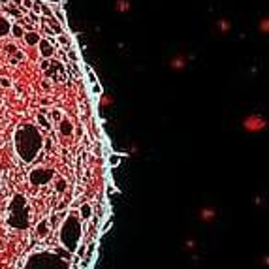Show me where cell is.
Segmentation results:
<instances>
[{"label": "cell", "mask_w": 269, "mask_h": 269, "mask_svg": "<svg viewBox=\"0 0 269 269\" xmlns=\"http://www.w3.org/2000/svg\"><path fill=\"white\" fill-rule=\"evenodd\" d=\"M81 237V224H79V219L76 217V213H70L64 222H62V226H60V241H62V245H64V249L74 252V250L77 249V241Z\"/></svg>", "instance_id": "cell-1"}, {"label": "cell", "mask_w": 269, "mask_h": 269, "mask_svg": "<svg viewBox=\"0 0 269 269\" xmlns=\"http://www.w3.org/2000/svg\"><path fill=\"white\" fill-rule=\"evenodd\" d=\"M27 269H68V266L55 254H36L30 258Z\"/></svg>", "instance_id": "cell-2"}, {"label": "cell", "mask_w": 269, "mask_h": 269, "mask_svg": "<svg viewBox=\"0 0 269 269\" xmlns=\"http://www.w3.org/2000/svg\"><path fill=\"white\" fill-rule=\"evenodd\" d=\"M219 217V211L215 209V207H211V205H205V207H199L198 211V219L203 222V224H211V222H215Z\"/></svg>", "instance_id": "cell-3"}, {"label": "cell", "mask_w": 269, "mask_h": 269, "mask_svg": "<svg viewBox=\"0 0 269 269\" xmlns=\"http://www.w3.org/2000/svg\"><path fill=\"white\" fill-rule=\"evenodd\" d=\"M51 177H53V171L45 170V168H40V170L32 171V175H30V183H32V185H45Z\"/></svg>", "instance_id": "cell-4"}, {"label": "cell", "mask_w": 269, "mask_h": 269, "mask_svg": "<svg viewBox=\"0 0 269 269\" xmlns=\"http://www.w3.org/2000/svg\"><path fill=\"white\" fill-rule=\"evenodd\" d=\"M49 220H41L40 224H38V228H36V233H38V237H45L47 233H49Z\"/></svg>", "instance_id": "cell-5"}, {"label": "cell", "mask_w": 269, "mask_h": 269, "mask_svg": "<svg viewBox=\"0 0 269 269\" xmlns=\"http://www.w3.org/2000/svg\"><path fill=\"white\" fill-rule=\"evenodd\" d=\"M90 215H92V207L89 203H83L81 205V219H90Z\"/></svg>", "instance_id": "cell-6"}, {"label": "cell", "mask_w": 269, "mask_h": 269, "mask_svg": "<svg viewBox=\"0 0 269 269\" xmlns=\"http://www.w3.org/2000/svg\"><path fill=\"white\" fill-rule=\"evenodd\" d=\"M185 249H187V250H194V249H196V239H192V237H190V239H187V243H185Z\"/></svg>", "instance_id": "cell-7"}, {"label": "cell", "mask_w": 269, "mask_h": 269, "mask_svg": "<svg viewBox=\"0 0 269 269\" xmlns=\"http://www.w3.org/2000/svg\"><path fill=\"white\" fill-rule=\"evenodd\" d=\"M57 190H59V192L66 190V181H64V179H59V181H57Z\"/></svg>", "instance_id": "cell-8"}, {"label": "cell", "mask_w": 269, "mask_h": 269, "mask_svg": "<svg viewBox=\"0 0 269 269\" xmlns=\"http://www.w3.org/2000/svg\"><path fill=\"white\" fill-rule=\"evenodd\" d=\"M119 10H128V2L126 0H119Z\"/></svg>", "instance_id": "cell-9"}, {"label": "cell", "mask_w": 269, "mask_h": 269, "mask_svg": "<svg viewBox=\"0 0 269 269\" xmlns=\"http://www.w3.org/2000/svg\"><path fill=\"white\" fill-rule=\"evenodd\" d=\"M260 264H262V266H269V254L262 256V258H260Z\"/></svg>", "instance_id": "cell-10"}, {"label": "cell", "mask_w": 269, "mask_h": 269, "mask_svg": "<svg viewBox=\"0 0 269 269\" xmlns=\"http://www.w3.org/2000/svg\"><path fill=\"white\" fill-rule=\"evenodd\" d=\"M117 162H119V156H113V158H111V164H113V166H115Z\"/></svg>", "instance_id": "cell-11"}]
</instances>
